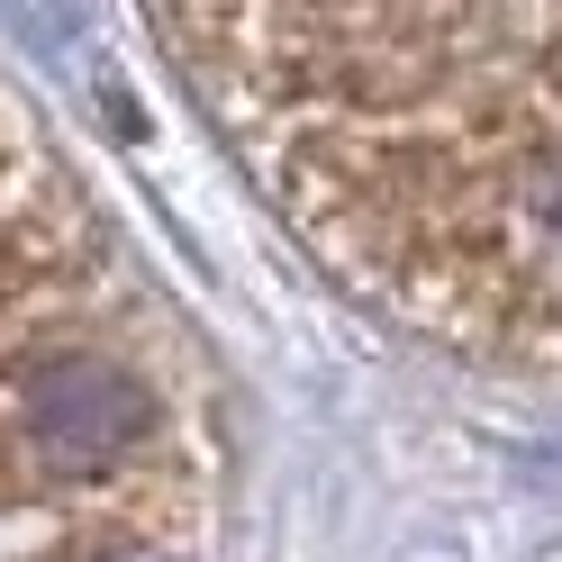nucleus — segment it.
<instances>
[{"label":"nucleus","mask_w":562,"mask_h":562,"mask_svg":"<svg viewBox=\"0 0 562 562\" xmlns=\"http://www.w3.org/2000/svg\"><path fill=\"white\" fill-rule=\"evenodd\" d=\"M245 172L336 281L562 372V0H155Z\"/></svg>","instance_id":"1"}]
</instances>
